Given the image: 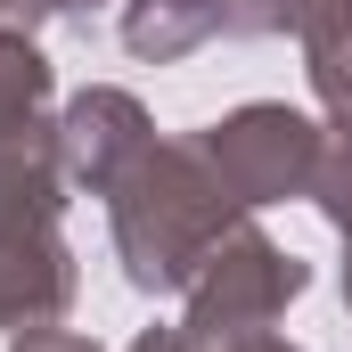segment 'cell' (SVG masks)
Masks as SVG:
<instances>
[{
	"mask_svg": "<svg viewBox=\"0 0 352 352\" xmlns=\"http://www.w3.org/2000/svg\"><path fill=\"white\" fill-rule=\"evenodd\" d=\"M213 197L221 188H205L188 156H148L140 148V180H123V197H115V238H123L140 287H173L205 254V238L221 221Z\"/></svg>",
	"mask_w": 352,
	"mask_h": 352,
	"instance_id": "obj_1",
	"label": "cell"
},
{
	"mask_svg": "<svg viewBox=\"0 0 352 352\" xmlns=\"http://www.w3.org/2000/svg\"><path fill=\"white\" fill-rule=\"evenodd\" d=\"M213 164H221V188H238V197H278V188H295L311 173V123H295L278 107H254L213 140Z\"/></svg>",
	"mask_w": 352,
	"mask_h": 352,
	"instance_id": "obj_2",
	"label": "cell"
},
{
	"mask_svg": "<svg viewBox=\"0 0 352 352\" xmlns=\"http://www.w3.org/2000/svg\"><path fill=\"white\" fill-rule=\"evenodd\" d=\"M213 25H230L221 0H140V8H131V50H140V58H180V50L205 41Z\"/></svg>",
	"mask_w": 352,
	"mask_h": 352,
	"instance_id": "obj_3",
	"label": "cell"
},
{
	"mask_svg": "<svg viewBox=\"0 0 352 352\" xmlns=\"http://www.w3.org/2000/svg\"><path fill=\"white\" fill-rule=\"evenodd\" d=\"M303 41H311V74L328 107L352 115V0H303Z\"/></svg>",
	"mask_w": 352,
	"mask_h": 352,
	"instance_id": "obj_4",
	"label": "cell"
}]
</instances>
